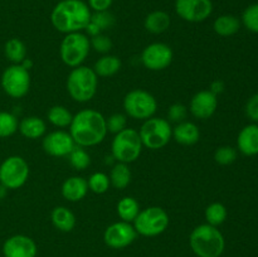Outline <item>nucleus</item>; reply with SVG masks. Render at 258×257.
Instances as JSON below:
<instances>
[{
  "label": "nucleus",
  "instance_id": "7",
  "mask_svg": "<svg viewBox=\"0 0 258 257\" xmlns=\"http://www.w3.org/2000/svg\"><path fill=\"white\" fill-rule=\"evenodd\" d=\"M91 49V43L87 35L81 32L66 34L60 43L59 53L63 63L68 67L76 68L82 65Z\"/></svg>",
  "mask_w": 258,
  "mask_h": 257
},
{
  "label": "nucleus",
  "instance_id": "16",
  "mask_svg": "<svg viewBox=\"0 0 258 257\" xmlns=\"http://www.w3.org/2000/svg\"><path fill=\"white\" fill-rule=\"evenodd\" d=\"M3 254L4 257H35L37 244L30 237L24 234H15L4 242Z\"/></svg>",
  "mask_w": 258,
  "mask_h": 257
},
{
  "label": "nucleus",
  "instance_id": "25",
  "mask_svg": "<svg viewBox=\"0 0 258 257\" xmlns=\"http://www.w3.org/2000/svg\"><path fill=\"white\" fill-rule=\"evenodd\" d=\"M121 68L120 58L116 55H103L95 63L93 71L100 77H110L116 75Z\"/></svg>",
  "mask_w": 258,
  "mask_h": 257
},
{
  "label": "nucleus",
  "instance_id": "17",
  "mask_svg": "<svg viewBox=\"0 0 258 257\" xmlns=\"http://www.w3.org/2000/svg\"><path fill=\"white\" fill-rule=\"evenodd\" d=\"M218 98L209 90L199 91L193 96L190 101V112L199 120L209 118L217 110Z\"/></svg>",
  "mask_w": 258,
  "mask_h": 257
},
{
  "label": "nucleus",
  "instance_id": "36",
  "mask_svg": "<svg viewBox=\"0 0 258 257\" xmlns=\"http://www.w3.org/2000/svg\"><path fill=\"white\" fill-rule=\"evenodd\" d=\"M237 159V150L232 146H221L214 153V160L221 165H229Z\"/></svg>",
  "mask_w": 258,
  "mask_h": 257
},
{
  "label": "nucleus",
  "instance_id": "5",
  "mask_svg": "<svg viewBox=\"0 0 258 257\" xmlns=\"http://www.w3.org/2000/svg\"><path fill=\"white\" fill-rule=\"evenodd\" d=\"M112 155L118 163L130 164L139 159L141 150H143V143H141L139 131L135 128H127L116 134L111 145Z\"/></svg>",
  "mask_w": 258,
  "mask_h": 257
},
{
  "label": "nucleus",
  "instance_id": "1",
  "mask_svg": "<svg viewBox=\"0 0 258 257\" xmlns=\"http://www.w3.org/2000/svg\"><path fill=\"white\" fill-rule=\"evenodd\" d=\"M70 134L76 145L88 148L102 143L107 134L106 118L96 110H82L76 113L70 125Z\"/></svg>",
  "mask_w": 258,
  "mask_h": 257
},
{
  "label": "nucleus",
  "instance_id": "4",
  "mask_svg": "<svg viewBox=\"0 0 258 257\" xmlns=\"http://www.w3.org/2000/svg\"><path fill=\"white\" fill-rule=\"evenodd\" d=\"M98 76L93 68L78 66L73 68L67 78V91L71 97L77 102H87L96 95Z\"/></svg>",
  "mask_w": 258,
  "mask_h": 257
},
{
  "label": "nucleus",
  "instance_id": "2",
  "mask_svg": "<svg viewBox=\"0 0 258 257\" xmlns=\"http://www.w3.org/2000/svg\"><path fill=\"white\" fill-rule=\"evenodd\" d=\"M91 15L90 7L82 0H62L52 10L50 22L58 32L70 34L86 29Z\"/></svg>",
  "mask_w": 258,
  "mask_h": 257
},
{
  "label": "nucleus",
  "instance_id": "8",
  "mask_svg": "<svg viewBox=\"0 0 258 257\" xmlns=\"http://www.w3.org/2000/svg\"><path fill=\"white\" fill-rule=\"evenodd\" d=\"M169 226V214L160 207H149L139 212L134 221V228L139 234L155 237L165 232Z\"/></svg>",
  "mask_w": 258,
  "mask_h": 257
},
{
  "label": "nucleus",
  "instance_id": "44",
  "mask_svg": "<svg viewBox=\"0 0 258 257\" xmlns=\"http://www.w3.org/2000/svg\"><path fill=\"white\" fill-rule=\"evenodd\" d=\"M7 191H8V189L5 188L3 184H0V199L5 198V196H7Z\"/></svg>",
  "mask_w": 258,
  "mask_h": 257
},
{
  "label": "nucleus",
  "instance_id": "29",
  "mask_svg": "<svg viewBox=\"0 0 258 257\" xmlns=\"http://www.w3.org/2000/svg\"><path fill=\"white\" fill-rule=\"evenodd\" d=\"M48 121L57 127H67L72 122V113L64 107V106H53L49 108L47 113Z\"/></svg>",
  "mask_w": 258,
  "mask_h": 257
},
{
  "label": "nucleus",
  "instance_id": "32",
  "mask_svg": "<svg viewBox=\"0 0 258 257\" xmlns=\"http://www.w3.org/2000/svg\"><path fill=\"white\" fill-rule=\"evenodd\" d=\"M17 117L13 113L0 111V138H8L12 136L18 130Z\"/></svg>",
  "mask_w": 258,
  "mask_h": 257
},
{
  "label": "nucleus",
  "instance_id": "26",
  "mask_svg": "<svg viewBox=\"0 0 258 257\" xmlns=\"http://www.w3.org/2000/svg\"><path fill=\"white\" fill-rule=\"evenodd\" d=\"M140 212V204L133 197H123L117 203V214L123 222H134Z\"/></svg>",
  "mask_w": 258,
  "mask_h": 257
},
{
  "label": "nucleus",
  "instance_id": "13",
  "mask_svg": "<svg viewBox=\"0 0 258 257\" xmlns=\"http://www.w3.org/2000/svg\"><path fill=\"white\" fill-rule=\"evenodd\" d=\"M173 50L165 43L149 44L141 53V62L150 71H163L170 66Z\"/></svg>",
  "mask_w": 258,
  "mask_h": 257
},
{
  "label": "nucleus",
  "instance_id": "34",
  "mask_svg": "<svg viewBox=\"0 0 258 257\" xmlns=\"http://www.w3.org/2000/svg\"><path fill=\"white\" fill-rule=\"evenodd\" d=\"M242 23L252 33H258V3L244 9L242 14Z\"/></svg>",
  "mask_w": 258,
  "mask_h": 257
},
{
  "label": "nucleus",
  "instance_id": "31",
  "mask_svg": "<svg viewBox=\"0 0 258 257\" xmlns=\"http://www.w3.org/2000/svg\"><path fill=\"white\" fill-rule=\"evenodd\" d=\"M70 163L77 170H85L91 164V158L87 151L82 146H75L70 153Z\"/></svg>",
  "mask_w": 258,
  "mask_h": 257
},
{
  "label": "nucleus",
  "instance_id": "22",
  "mask_svg": "<svg viewBox=\"0 0 258 257\" xmlns=\"http://www.w3.org/2000/svg\"><path fill=\"white\" fill-rule=\"evenodd\" d=\"M53 226L60 232H71L76 226V217L66 207H55L50 214Z\"/></svg>",
  "mask_w": 258,
  "mask_h": 257
},
{
  "label": "nucleus",
  "instance_id": "42",
  "mask_svg": "<svg viewBox=\"0 0 258 257\" xmlns=\"http://www.w3.org/2000/svg\"><path fill=\"white\" fill-rule=\"evenodd\" d=\"M211 92H213L214 95L216 96H218L219 93H222L224 91V83L222 82V81H214L213 83H212V86H211Z\"/></svg>",
  "mask_w": 258,
  "mask_h": 257
},
{
  "label": "nucleus",
  "instance_id": "15",
  "mask_svg": "<svg viewBox=\"0 0 258 257\" xmlns=\"http://www.w3.org/2000/svg\"><path fill=\"white\" fill-rule=\"evenodd\" d=\"M76 146L72 136L66 131H53L43 139V149L52 156H68Z\"/></svg>",
  "mask_w": 258,
  "mask_h": 257
},
{
  "label": "nucleus",
  "instance_id": "14",
  "mask_svg": "<svg viewBox=\"0 0 258 257\" xmlns=\"http://www.w3.org/2000/svg\"><path fill=\"white\" fill-rule=\"evenodd\" d=\"M138 232L128 222H116L108 226L103 233V241L108 247L115 249L125 248L135 241Z\"/></svg>",
  "mask_w": 258,
  "mask_h": 257
},
{
  "label": "nucleus",
  "instance_id": "28",
  "mask_svg": "<svg viewBox=\"0 0 258 257\" xmlns=\"http://www.w3.org/2000/svg\"><path fill=\"white\" fill-rule=\"evenodd\" d=\"M131 181V171L127 164L117 163L110 174V183L116 189H125Z\"/></svg>",
  "mask_w": 258,
  "mask_h": 257
},
{
  "label": "nucleus",
  "instance_id": "27",
  "mask_svg": "<svg viewBox=\"0 0 258 257\" xmlns=\"http://www.w3.org/2000/svg\"><path fill=\"white\" fill-rule=\"evenodd\" d=\"M5 55L14 65H20L27 58V47L18 38H12L5 43Z\"/></svg>",
  "mask_w": 258,
  "mask_h": 257
},
{
  "label": "nucleus",
  "instance_id": "6",
  "mask_svg": "<svg viewBox=\"0 0 258 257\" xmlns=\"http://www.w3.org/2000/svg\"><path fill=\"white\" fill-rule=\"evenodd\" d=\"M139 135L143 146L151 150H158L164 148L170 141L173 136V128L170 122L165 118L150 117L143 123Z\"/></svg>",
  "mask_w": 258,
  "mask_h": 257
},
{
  "label": "nucleus",
  "instance_id": "35",
  "mask_svg": "<svg viewBox=\"0 0 258 257\" xmlns=\"http://www.w3.org/2000/svg\"><path fill=\"white\" fill-rule=\"evenodd\" d=\"M91 23L93 25H96L100 32H102V30L110 29L115 24V17L108 10H105V12H96L95 14L91 15Z\"/></svg>",
  "mask_w": 258,
  "mask_h": 257
},
{
  "label": "nucleus",
  "instance_id": "9",
  "mask_svg": "<svg viewBox=\"0 0 258 257\" xmlns=\"http://www.w3.org/2000/svg\"><path fill=\"white\" fill-rule=\"evenodd\" d=\"M123 108L130 117L136 120H148L156 112L158 102L148 91L133 90L123 98Z\"/></svg>",
  "mask_w": 258,
  "mask_h": 257
},
{
  "label": "nucleus",
  "instance_id": "30",
  "mask_svg": "<svg viewBox=\"0 0 258 257\" xmlns=\"http://www.w3.org/2000/svg\"><path fill=\"white\" fill-rule=\"evenodd\" d=\"M227 208L222 203H212L206 209V219L207 223L211 226L218 227L227 219Z\"/></svg>",
  "mask_w": 258,
  "mask_h": 257
},
{
  "label": "nucleus",
  "instance_id": "38",
  "mask_svg": "<svg viewBox=\"0 0 258 257\" xmlns=\"http://www.w3.org/2000/svg\"><path fill=\"white\" fill-rule=\"evenodd\" d=\"M186 115H188V110L184 105L181 103H174L169 107L168 111V118L169 121H173V122L180 123L183 121H185Z\"/></svg>",
  "mask_w": 258,
  "mask_h": 257
},
{
  "label": "nucleus",
  "instance_id": "41",
  "mask_svg": "<svg viewBox=\"0 0 258 257\" xmlns=\"http://www.w3.org/2000/svg\"><path fill=\"white\" fill-rule=\"evenodd\" d=\"M113 0H88V7L95 12H105L108 10Z\"/></svg>",
  "mask_w": 258,
  "mask_h": 257
},
{
  "label": "nucleus",
  "instance_id": "21",
  "mask_svg": "<svg viewBox=\"0 0 258 257\" xmlns=\"http://www.w3.org/2000/svg\"><path fill=\"white\" fill-rule=\"evenodd\" d=\"M20 134L27 139H38L42 138L45 133V122L37 116H29L20 121L19 126Z\"/></svg>",
  "mask_w": 258,
  "mask_h": 257
},
{
  "label": "nucleus",
  "instance_id": "11",
  "mask_svg": "<svg viewBox=\"0 0 258 257\" xmlns=\"http://www.w3.org/2000/svg\"><path fill=\"white\" fill-rule=\"evenodd\" d=\"M2 86L8 96L13 98L24 97L30 87L29 71L20 65H13L3 72Z\"/></svg>",
  "mask_w": 258,
  "mask_h": 257
},
{
  "label": "nucleus",
  "instance_id": "39",
  "mask_svg": "<svg viewBox=\"0 0 258 257\" xmlns=\"http://www.w3.org/2000/svg\"><path fill=\"white\" fill-rule=\"evenodd\" d=\"M90 43L91 45L95 48L96 52L98 53H107L110 52L111 48H112V42H111V39L103 34H98L92 37Z\"/></svg>",
  "mask_w": 258,
  "mask_h": 257
},
{
  "label": "nucleus",
  "instance_id": "19",
  "mask_svg": "<svg viewBox=\"0 0 258 257\" xmlns=\"http://www.w3.org/2000/svg\"><path fill=\"white\" fill-rule=\"evenodd\" d=\"M88 183L82 176H71L62 185V196L70 202H78L86 197Z\"/></svg>",
  "mask_w": 258,
  "mask_h": 257
},
{
  "label": "nucleus",
  "instance_id": "33",
  "mask_svg": "<svg viewBox=\"0 0 258 257\" xmlns=\"http://www.w3.org/2000/svg\"><path fill=\"white\" fill-rule=\"evenodd\" d=\"M88 183V189L92 190L96 194H103L108 190L110 188V178L108 175H106L105 173H93L90 176V179L87 180Z\"/></svg>",
  "mask_w": 258,
  "mask_h": 257
},
{
  "label": "nucleus",
  "instance_id": "37",
  "mask_svg": "<svg viewBox=\"0 0 258 257\" xmlns=\"http://www.w3.org/2000/svg\"><path fill=\"white\" fill-rule=\"evenodd\" d=\"M126 123H127V120H126V116L122 115V113H113L108 117V120H106L107 131L113 133L115 135L120 131L125 130Z\"/></svg>",
  "mask_w": 258,
  "mask_h": 257
},
{
  "label": "nucleus",
  "instance_id": "3",
  "mask_svg": "<svg viewBox=\"0 0 258 257\" xmlns=\"http://www.w3.org/2000/svg\"><path fill=\"white\" fill-rule=\"evenodd\" d=\"M189 243L198 257H219L226 247L222 232L208 223L201 224L191 231Z\"/></svg>",
  "mask_w": 258,
  "mask_h": 257
},
{
  "label": "nucleus",
  "instance_id": "18",
  "mask_svg": "<svg viewBox=\"0 0 258 257\" xmlns=\"http://www.w3.org/2000/svg\"><path fill=\"white\" fill-rule=\"evenodd\" d=\"M237 148L243 155H258V125L251 123L239 131L237 139Z\"/></svg>",
  "mask_w": 258,
  "mask_h": 257
},
{
  "label": "nucleus",
  "instance_id": "40",
  "mask_svg": "<svg viewBox=\"0 0 258 257\" xmlns=\"http://www.w3.org/2000/svg\"><path fill=\"white\" fill-rule=\"evenodd\" d=\"M246 113L253 122H258V93L248 100L246 105Z\"/></svg>",
  "mask_w": 258,
  "mask_h": 257
},
{
  "label": "nucleus",
  "instance_id": "24",
  "mask_svg": "<svg viewBox=\"0 0 258 257\" xmlns=\"http://www.w3.org/2000/svg\"><path fill=\"white\" fill-rule=\"evenodd\" d=\"M241 28V20L234 15H221L213 23V29L221 37L234 35Z\"/></svg>",
  "mask_w": 258,
  "mask_h": 257
},
{
  "label": "nucleus",
  "instance_id": "23",
  "mask_svg": "<svg viewBox=\"0 0 258 257\" xmlns=\"http://www.w3.org/2000/svg\"><path fill=\"white\" fill-rule=\"evenodd\" d=\"M144 25L148 32L153 33V34H160L170 27V17L168 13L163 12V10H155L145 18Z\"/></svg>",
  "mask_w": 258,
  "mask_h": 257
},
{
  "label": "nucleus",
  "instance_id": "10",
  "mask_svg": "<svg viewBox=\"0 0 258 257\" xmlns=\"http://www.w3.org/2000/svg\"><path fill=\"white\" fill-rule=\"evenodd\" d=\"M28 176L29 166L22 156H9L0 165V184L7 189L20 188L25 184Z\"/></svg>",
  "mask_w": 258,
  "mask_h": 257
},
{
  "label": "nucleus",
  "instance_id": "43",
  "mask_svg": "<svg viewBox=\"0 0 258 257\" xmlns=\"http://www.w3.org/2000/svg\"><path fill=\"white\" fill-rule=\"evenodd\" d=\"M20 66H22L23 68H25V70H27V71H29L30 68L33 67V62L29 59V58H25V59L23 60L22 63H20Z\"/></svg>",
  "mask_w": 258,
  "mask_h": 257
},
{
  "label": "nucleus",
  "instance_id": "12",
  "mask_svg": "<svg viewBox=\"0 0 258 257\" xmlns=\"http://www.w3.org/2000/svg\"><path fill=\"white\" fill-rule=\"evenodd\" d=\"M175 12L186 22L201 23L211 17L213 4L211 0H175Z\"/></svg>",
  "mask_w": 258,
  "mask_h": 257
},
{
  "label": "nucleus",
  "instance_id": "20",
  "mask_svg": "<svg viewBox=\"0 0 258 257\" xmlns=\"http://www.w3.org/2000/svg\"><path fill=\"white\" fill-rule=\"evenodd\" d=\"M173 136L181 145H194L199 141L201 131L198 126L189 121H183L173 128Z\"/></svg>",
  "mask_w": 258,
  "mask_h": 257
}]
</instances>
